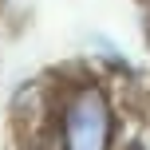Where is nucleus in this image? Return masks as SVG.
Instances as JSON below:
<instances>
[{"label": "nucleus", "instance_id": "f257e3e1", "mask_svg": "<svg viewBox=\"0 0 150 150\" xmlns=\"http://www.w3.org/2000/svg\"><path fill=\"white\" fill-rule=\"evenodd\" d=\"M47 150H122V115L111 91V75L95 63L67 67L52 79Z\"/></svg>", "mask_w": 150, "mask_h": 150}, {"label": "nucleus", "instance_id": "f03ea898", "mask_svg": "<svg viewBox=\"0 0 150 150\" xmlns=\"http://www.w3.org/2000/svg\"><path fill=\"white\" fill-rule=\"evenodd\" d=\"M83 47H87V59L95 63L103 75H111V79H127V83L138 79L134 59L122 52V44H119L115 36H107V32L91 28V32H83Z\"/></svg>", "mask_w": 150, "mask_h": 150}, {"label": "nucleus", "instance_id": "39448f33", "mask_svg": "<svg viewBox=\"0 0 150 150\" xmlns=\"http://www.w3.org/2000/svg\"><path fill=\"white\" fill-rule=\"evenodd\" d=\"M138 4H142V8H146V12H150V0H138Z\"/></svg>", "mask_w": 150, "mask_h": 150}, {"label": "nucleus", "instance_id": "20e7f679", "mask_svg": "<svg viewBox=\"0 0 150 150\" xmlns=\"http://www.w3.org/2000/svg\"><path fill=\"white\" fill-rule=\"evenodd\" d=\"M0 36H4V0H0Z\"/></svg>", "mask_w": 150, "mask_h": 150}, {"label": "nucleus", "instance_id": "7ed1b4c3", "mask_svg": "<svg viewBox=\"0 0 150 150\" xmlns=\"http://www.w3.org/2000/svg\"><path fill=\"white\" fill-rule=\"evenodd\" d=\"M122 150H150V142H146V138H130Z\"/></svg>", "mask_w": 150, "mask_h": 150}]
</instances>
